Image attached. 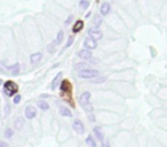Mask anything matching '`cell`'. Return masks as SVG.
Here are the masks:
<instances>
[{"label":"cell","instance_id":"1","mask_svg":"<svg viewBox=\"0 0 167 147\" xmlns=\"http://www.w3.org/2000/svg\"><path fill=\"white\" fill-rule=\"evenodd\" d=\"M79 104L81 105V107L85 109L86 112L88 113H92L93 112V106L91 105V93L89 92H84L80 98H79Z\"/></svg>","mask_w":167,"mask_h":147},{"label":"cell","instance_id":"2","mask_svg":"<svg viewBox=\"0 0 167 147\" xmlns=\"http://www.w3.org/2000/svg\"><path fill=\"white\" fill-rule=\"evenodd\" d=\"M4 92L7 97H13L16 96L19 92V86L15 82L13 81H7L4 83Z\"/></svg>","mask_w":167,"mask_h":147},{"label":"cell","instance_id":"3","mask_svg":"<svg viewBox=\"0 0 167 147\" xmlns=\"http://www.w3.org/2000/svg\"><path fill=\"white\" fill-rule=\"evenodd\" d=\"M78 76L80 78H86V80H88V78H95V77L99 76V71L95 70V69H88L87 68V69L80 70L79 74H78Z\"/></svg>","mask_w":167,"mask_h":147},{"label":"cell","instance_id":"4","mask_svg":"<svg viewBox=\"0 0 167 147\" xmlns=\"http://www.w3.org/2000/svg\"><path fill=\"white\" fill-rule=\"evenodd\" d=\"M72 129L78 133V134H82L85 132V126H84V123L80 120H74L73 124H72Z\"/></svg>","mask_w":167,"mask_h":147},{"label":"cell","instance_id":"5","mask_svg":"<svg viewBox=\"0 0 167 147\" xmlns=\"http://www.w3.org/2000/svg\"><path fill=\"white\" fill-rule=\"evenodd\" d=\"M60 90L62 92V96L68 94L70 97L71 96V84H70V82L69 81H63L61 83V85H60Z\"/></svg>","mask_w":167,"mask_h":147},{"label":"cell","instance_id":"6","mask_svg":"<svg viewBox=\"0 0 167 147\" xmlns=\"http://www.w3.org/2000/svg\"><path fill=\"white\" fill-rule=\"evenodd\" d=\"M84 46H85V49L91 51V49H95L97 47V43H96V40H94L89 37L84 40Z\"/></svg>","mask_w":167,"mask_h":147},{"label":"cell","instance_id":"7","mask_svg":"<svg viewBox=\"0 0 167 147\" xmlns=\"http://www.w3.org/2000/svg\"><path fill=\"white\" fill-rule=\"evenodd\" d=\"M88 33H89V37H91L92 39H94V40H100V39L103 37V32H102L101 30L96 29V28L89 29Z\"/></svg>","mask_w":167,"mask_h":147},{"label":"cell","instance_id":"8","mask_svg":"<svg viewBox=\"0 0 167 147\" xmlns=\"http://www.w3.org/2000/svg\"><path fill=\"white\" fill-rule=\"evenodd\" d=\"M24 114H25V117L28 120H32V118H34L37 116V109L34 107H32V106H28L25 108V110H24Z\"/></svg>","mask_w":167,"mask_h":147},{"label":"cell","instance_id":"9","mask_svg":"<svg viewBox=\"0 0 167 147\" xmlns=\"http://www.w3.org/2000/svg\"><path fill=\"white\" fill-rule=\"evenodd\" d=\"M24 124H25L24 117H23V116H19V117H16L15 121H14V129H16L17 131H21V130L23 129Z\"/></svg>","mask_w":167,"mask_h":147},{"label":"cell","instance_id":"10","mask_svg":"<svg viewBox=\"0 0 167 147\" xmlns=\"http://www.w3.org/2000/svg\"><path fill=\"white\" fill-rule=\"evenodd\" d=\"M78 56L80 57V59H84V60H89L91 57H92V52L91 51H88V49H80L79 52H78Z\"/></svg>","mask_w":167,"mask_h":147},{"label":"cell","instance_id":"11","mask_svg":"<svg viewBox=\"0 0 167 147\" xmlns=\"http://www.w3.org/2000/svg\"><path fill=\"white\" fill-rule=\"evenodd\" d=\"M41 59H42V54H41L40 52H38V53H33V54L30 56V62H31L32 64H36V63H38Z\"/></svg>","mask_w":167,"mask_h":147},{"label":"cell","instance_id":"12","mask_svg":"<svg viewBox=\"0 0 167 147\" xmlns=\"http://www.w3.org/2000/svg\"><path fill=\"white\" fill-rule=\"evenodd\" d=\"M93 132H94V134H95V137L100 140V141H103V139H104V134H103V132H102V129L100 128V126H95L94 129H93Z\"/></svg>","mask_w":167,"mask_h":147},{"label":"cell","instance_id":"13","mask_svg":"<svg viewBox=\"0 0 167 147\" xmlns=\"http://www.w3.org/2000/svg\"><path fill=\"white\" fill-rule=\"evenodd\" d=\"M110 9H111V7H110V5H109L108 3H103V4L101 5V8H100V12H101V15H103V16H105V15H108V14H109V12H110Z\"/></svg>","mask_w":167,"mask_h":147},{"label":"cell","instance_id":"14","mask_svg":"<svg viewBox=\"0 0 167 147\" xmlns=\"http://www.w3.org/2000/svg\"><path fill=\"white\" fill-rule=\"evenodd\" d=\"M82 28H84V22L81 21V20H77V22L74 23V25H73V28H72V31L76 33V32H80L81 30H82Z\"/></svg>","mask_w":167,"mask_h":147},{"label":"cell","instance_id":"15","mask_svg":"<svg viewBox=\"0 0 167 147\" xmlns=\"http://www.w3.org/2000/svg\"><path fill=\"white\" fill-rule=\"evenodd\" d=\"M62 74H63V72H58L57 75L55 76V78L53 80V82H52V90H55V89L58 86V83H60V81H61V78H62Z\"/></svg>","mask_w":167,"mask_h":147},{"label":"cell","instance_id":"16","mask_svg":"<svg viewBox=\"0 0 167 147\" xmlns=\"http://www.w3.org/2000/svg\"><path fill=\"white\" fill-rule=\"evenodd\" d=\"M60 114L62 116H65V117H71L72 116V113L70 112V109L68 107H61L60 108Z\"/></svg>","mask_w":167,"mask_h":147},{"label":"cell","instance_id":"17","mask_svg":"<svg viewBox=\"0 0 167 147\" xmlns=\"http://www.w3.org/2000/svg\"><path fill=\"white\" fill-rule=\"evenodd\" d=\"M8 69H11V71H12V75H14V76H16V75H19L20 74V63H15V64H13L12 67H9Z\"/></svg>","mask_w":167,"mask_h":147},{"label":"cell","instance_id":"18","mask_svg":"<svg viewBox=\"0 0 167 147\" xmlns=\"http://www.w3.org/2000/svg\"><path fill=\"white\" fill-rule=\"evenodd\" d=\"M37 105H38V107H39L41 110H48V109H49V105H48V102L45 101V100H39V101L37 102Z\"/></svg>","mask_w":167,"mask_h":147},{"label":"cell","instance_id":"19","mask_svg":"<svg viewBox=\"0 0 167 147\" xmlns=\"http://www.w3.org/2000/svg\"><path fill=\"white\" fill-rule=\"evenodd\" d=\"M86 145H88L89 147H96V141H95V139L91 134L86 138Z\"/></svg>","mask_w":167,"mask_h":147},{"label":"cell","instance_id":"20","mask_svg":"<svg viewBox=\"0 0 167 147\" xmlns=\"http://www.w3.org/2000/svg\"><path fill=\"white\" fill-rule=\"evenodd\" d=\"M63 37H64V33H63L62 30H60L58 33H57V36H56V39H55L54 44H55V45H60V44L62 43V40H63Z\"/></svg>","mask_w":167,"mask_h":147},{"label":"cell","instance_id":"21","mask_svg":"<svg viewBox=\"0 0 167 147\" xmlns=\"http://www.w3.org/2000/svg\"><path fill=\"white\" fill-rule=\"evenodd\" d=\"M4 136H5V138L11 139V138L14 136V130L11 129V128H7V129L5 130V132H4Z\"/></svg>","mask_w":167,"mask_h":147},{"label":"cell","instance_id":"22","mask_svg":"<svg viewBox=\"0 0 167 147\" xmlns=\"http://www.w3.org/2000/svg\"><path fill=\"white\" fill-rule=\"evenodd\" d=\"M102 21H103V20L101 19V16H100V15H96V16H95V19H94V21H93V22H94V25H95V28H96V29H97V28L102 24Z\"/></svg>","mask_w":167,"mask_h":147},{"label":"cell","instance_id":"23","mask_svg":"<svg viewBox=\"0 0 167 147\" xmlns=\"http://www.w3.org/2000/svg\"><path fill=\"white\" fill-rule=\"evenodd\" d=\"M89 6V0H80V7L82 9H87Z\"/></svg>","mask_w":167,"mask_h":147},{"label":"cell","instance_id":"24","mask_svg":"<svg viewBox=\"0 0 167 147\" xmlns=\"http://www.w3.org/2000/svg\"><path fill=\"white\" fill-rule=\"evenodd\" d=\"M76 69L77 70H84V69H87V64L86 63H78L77 65H76Z\"/></svg>","mask_w":167,"mask_h":147},{"label":"cell","instance_id":"25","mask_svg":"<svg viewBox=\"0 0 167 147\" xmlns=\"http://www.w3.org/2000/svg\"><path fill=\"white\" fill-rule=\"evenodd\" d=\"M47 49H48V52H49V53H54V52H55V49H56L55 44H54V43L49 44V45H48V47H47Z\"/></svg>","mask_w":167,"mask_h":147},{"label":"cell","instance_id":"26","mask_svg":"<svg viewBox=\"0 0 167 147\" xmlns=\"http://www.w3.org/2000/svg\"><path fill=\"white\" fill-rule=\"evenodd\" d=\"M103 82H105V77H100V78H95L92 83H94V84H101V83H103Z\"/></svg>","mask_w":167,"mask_h":147},{"label":"cell","instance_id":"27","mask_svg":"<svg viewBox=\"0 0 167 147\" xmlns=\"http://www.w3.org/2000/svg\"><path fill=\"white\" fill-rule=\"evenodd\" d=\"M21 99H22V97H21L20 94H16V96H14L13 102H14L15 105H17V104H20V102H21Z\"/></svg>","mask_w":167,"mask_h":147},{"label":"cell","instance_id":"28","mask_svg":"<svg viewBox=\"0 0 167 147\" xmlns=\"http://www.w3.org/2000/svg\"><path fill=\"white\" fill-rule=\"evenodd\" d=\"M73 40H74V37H73V36H70L69 39H68V41H66V44H65V47H70V46L72 45Z\"/></svg>","mask_w":167,"mask_h":147},{"label":"cell","instance_id":"29","mask_svg":"<svg viewBox=\"0 0 167 147\" xmlns=\"http://www.w3.org/2000/svg\"><path fill=\"white\" fill-rule=\"evenodd\" d=\"M7 69H8V68H7V67H6L3 62H0V70H1L3 72H6V70H7Z\"/></svg>","mask_w":167,"mask_h":147},{"label":"cell","instance_id":"30","mask_svg":"<svg viewBox=\"0 0 167 147\" xmlns=\"http://www.w3.org/2000/svg\"><path fill=\"white\" fill-rule=\"evenodd\" d=\"M11 113V106L8 105V104H6V106H5V114L7 115V114H9Z\"/></svg>","mask_w":167,"mask_h":147},{"label":"cell","instance_id":"31","mask_svg":"<svg viewBox=\"0 0 167 147\" xmlns=\"http://www.w3.org/2000/svg\"><path fill=\"white\" fill-rule=\"evenodd\" d=\"M0 147H9L8 142L4 141V140H0Z\"/></svg>","mask_w":167,"mask_h":147},{"label":"cell","instance_id":"32","mask_svg":"<svg viewBox=\"0 0 167 147\" xmlns=\"http://www.w3.org/2000/svg\"><path fill=\"white\" fill-rule=\"evenodd\" d=\"M102 147H110L109 141H102Z\"/></svg>","mask_w":167,"mask_h":147},{"label":"cell","instance_id":"33","mask_svg":"<svg viewBox=\"0 0 167 147\" xmlns=\"http://www.w3.org/2000/svg\"><path fill=\"white\" fill-rule=\"evenodd\" d=\"M72 19H73V16H72V15H70V16H69V19L65 21V24H69V23L72 21Z\"/></svg>","mask_w":167,"mask_h":147},{"label":"cell","instance_id":"34","mask_svg":"<svg viewBox=\"0 0 167 147\" xmlns=\"http://www.w3.org/2000/svg\"><path fill=\"white\" fill-rule=\"evenodd\" d=\"M88 118H89V121H91V122H94V121H95V116H94V115H92V114H91V115H88Z\"/></svg>","mask_w":167,"mask_h":147},{"label":"cell","instance_id":"35","mask_svg":"<svg viewBox=\"0 0 167 147\" xmlns=\"http://www.w3.org/2000/svg\"><path fill=\"white\" fill-rule=\"evenodd\" d=\"M3 85V80H0V86Z\"/></svg>","mask_w":167,"mask_h":147}]
</instances>
